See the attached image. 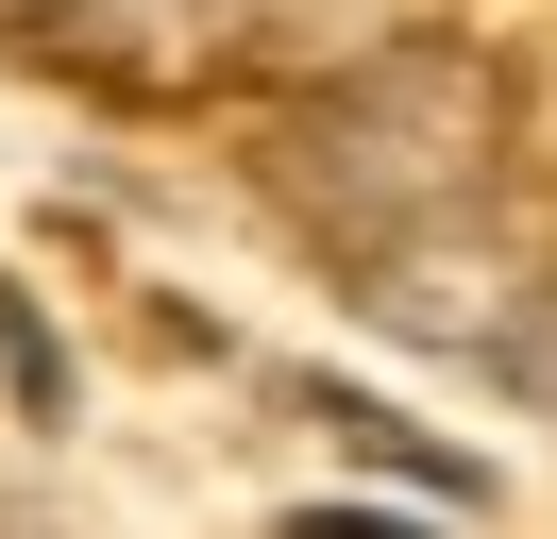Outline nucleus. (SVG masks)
<instances>
[{
    "instance_id": "20e7f679",
    "label": "nucleus",
    "mask_w": 557,
    "mask_h": 539,
    "mask_svg": "<svg viewBox=\"0 0 557 539\" xmlns=\"http://www.w3.org/2000/svg\"><path fill=\"white\" fill-rule=\"evenodd\" d=\"M490 354H507V371H523V388H541V404H557V287H541V303H523V321H507V337H490Z\"/></svg>"
},
{
    "instance_id": "39448f33",
    "label": "nucleus",
    "mask_w": 557,
    "mask_h": 539,
    "mask_svg": "<svg viewBox=\"0 0 557 539\" xmlns=\"http://www.w3.org/2000/svg\"><path fill=\"white\" fill-rule=\"evenodd\" d=\"M287 539H406V523H338V505H305V523H287Z\"/></svg>"
},
{
    "instance_id": "7ed1b4c3",
    "label": "nucleus",
    "mask_w": 557,
    "mask_h": 539,
    "mask_svg": "<svg viewBox=\"0 0 557 539\" xmlns=\"http://www.w3.org/2000/svg\"><path fill=\"white\" fill-rule=\"evenodd\" d=\"M321 422H338V438H355V455H372V472H406L422 505H473V472H456V455H440V438H422V422H388V404H355V388H321Z\"/></svg>"
},
{
    "instance_id": "f03ea898",
    "label": "nucleus",
    "mask_w": 557,
    "mask_h": 539,
    "mask_svg": "<svg viewBox=\"0 0 557 539\" xmlns=\"http://www.w3.org/2000/svg\"><path fill=\"white\" fill-rule=\"evenodd\" d=\"M0 34L17 51H69L85 85H186V51H203V0H0Z\"/></svg>"
},
{
    "instance_id": "f257e3e1",
    "label": "nucleus",
    "mask_w": 557,
    "mask_h": 539,
    "mask_svg": "<svg viewBox=\"0 0 557 539\" xmlns=\"http://www.w3.org/2000/svg\"><path fill=\"white\" fill-rule=\"evenodd\" d=\"M271 168H287V202H305L321 253L388 270L422 220H456V202H473V168H490V85H473V67H388V85H338V101H305V118H287Z\"/></svg>"
}]
</instances>
